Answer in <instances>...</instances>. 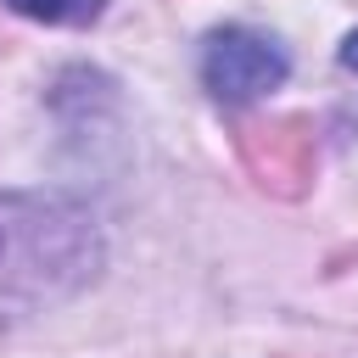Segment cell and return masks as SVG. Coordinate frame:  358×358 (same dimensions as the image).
Wrapping results in <instances>:
<instances>
[{"instance_id": "7a4b0ae2", "label": "cell", "mask_w": 358, "mask_h": 358, "mask_svg": "<svg viewBox=\"0 0 358 358\" xmlns=\"http://www.w3.org/2000/svg\"><path fill=\"white\" fill-rule=\"evenodd\" d=\"M291 73V56L280 39L257 28H213L201 45V84L218 106H252L268 90H280Z\"/></svg>"}, {"instance_id": "3957f363", "label": "cell", "mask_w": 358, "mask_h": 358, "mask_svg": "<svg viewBox=\"0 0 358 358\" xmlns=\"http://www.w3.org/2000/svg\"><path fill=\"white\" fill-rule=\"evenodd\" d=\"M6 6L17 17H34V22H73V28H84L106 11V0H6Z\"/></svg>"}, {"instance_id": "6da1fadb", "label": "cell", "mask_w": 358, "mask_h": 358, "mask_svg": "<svg viewBox=\"0 0 358 358\" xmlns=\"http://www.w3.org/2000/svg\"><path fill=\"white\" fill-rule=\"evenodd\" d=\"M101 263L95 224L56 196L0 201V308H39L78 291Z\"/></svg>"}, {"instance_id": "277c9868", "label": "cell", "mask_w": 358, "mask_h": 358, "mask_svg": "<svg viewBox=\"0 0 358 358\" xmlns=\"http://www.w3.org/2000/svg\"><path fill=\"white\" fill-rule=\"evenodd\" d=\"M341 67H347V73H358V28L341 39Z\"/></svg>"}]
</instances>
